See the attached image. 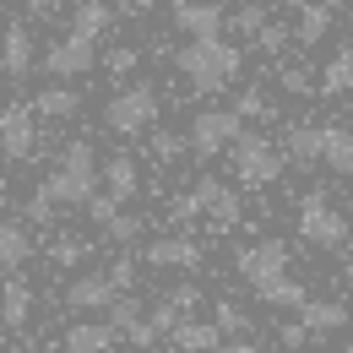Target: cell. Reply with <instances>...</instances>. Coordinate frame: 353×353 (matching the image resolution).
Returning <instances> with one entry per match:
<instances>
[{
  "label": "cell",
  "instance_id": "obj_4",
  "mask_svg": "<svg viewBox=\"0 0 353 353\" xmlns=\"http://www.w3.org/2000/svg\"><path fill=\"white\" fill-rule=\"evenodd\" d=\"M239 136H245V114H239V109H201V114L190 120V152H196V158H218Z\"/></svg>",
  "mask_w": 353,
  "mask_h": 353
},
{
  "label": "cell",
  "instance_id": "obj_47",
  "mask_svg": "<svg viewBox=\"0 0 353 353\" xmlns=\"http://www.w3.org/2000/svg\"><path fill=\"white\" fill-rule=\"evenodd\" d=\"M283 6H288V11H305V6H310V0H283Z\"/></svg>",
  "mask_w": 353,
  "mask_h": 353
},
{
  "label": "cell",
  "instance_id": "obj_50",
  "mask_svg": "<svg viewBox=\"0 0 353 353\" xmlns=\"http://www.w3.org/2000/svg\"><path fill=\"white\" fill-rule=\"evenodd\" d=\"M326 6H332V11H337V6H348V0H326Z\"/></svg>",
  "mask_w": 353,
  "mask_h": 353
},
{
  "label": "cell",
  "instance_id": "obj_33",
  "mask_svg": "<svg viewBox=\"0 0 353 353\" xmlns=\"http://www.w3.org/2000/svg\"><path fill=\"white\" fill-rule=\"evenodd\" d=\"M228 22H234L239 33H250V39H256V33L266 28V11H261V6H239V11H228Z\"/></svg>",
  "mask_w": 353,
  "mask_h": 353
},
{
  "label": "cell",
  "instance_id": "obj_5",
  "mask_svg": "<svg viewBox=\"0 0 353 353\" xmlns=\"http://www.w3.org/2000/svg\"><path fill=\"white\" fill-rule=\"evenodd\" d=\"M228 152H234V174L245 179V185H256V190H261V185H277V174H283V152L256 131H245Z\"/></svg>",
  "mask_w": 353,
  "mask_h": 353
},
{
  "label": "cell",
  "instance_id": "obj_14",
  "mask_svg": "<svg viewBox=\"0 0 353 353\" xmlns=\"http://www.w3.org/2000/svg\"><path fill=\"white\" fill-rule=\"evenodd\" d=\"M196 196H201V207L212 212V223H223V228H239V190H228V185H218V179H196Z\"/></svg>",
  "mask_w": 353,
  "mask_h": 353
},
{
  "label": "cell",
  "instance_id": "obj_13",
  "mask_svg": "<svg viewBox=\"0 0 353 353\" xmlns=\"http://www.w3.org/2000/svg\"><path fill=\"white\" fill-rule=\"evenodd\" d=\"M147 266H179V272H196V266H201V245L185 239V234L152 239V245H147Z\"/></svg>",
  "mask_w": 353,
  "mask_h": 353
},
{
  "label": "cell",
  "instance_id": "obj_24",
  "mask_svg": "<svg viewBox=\"0 0 353 353\" xmlns=\"http://www.w3.org/2000/svg\"><path fill=\"white\" fill-rule=\"evenodd\" d=\"M256 294H261V305H272V310H299V305L310 299L305 283H294L288 272H283V277H272V283H261Z\"/></svg>",
  "mask_w": 353,
  "mask_h": 353
},
{
  "label": "cell",
  "instance_id": "obj_6",
  "mask_svg": "<svg viewBox=\"0 0 353 353\" xmlns=\"http://www.w3.org/2000/svg\"><path fill=\"white\" fill-rule=\"evenodd\" d=\"M299 234H305V245L315 250H343L348 245V218H337L332 207H326V196H305V207H299Z\"/></svg>",
  "mask_w": 353,
  "mask_h": 353
},
{
  "label": "cell",
  "instance_id": "obj_20",
  "mask_svg": "<svg viewBox=\"0 0 353 353\" xmlns=\"http://www.w3.org/2000/svg\"><path fill=\"white\" fill-rule=\"evenodd\" d=\"M28 315H33V288H28L22 277H11V283L0 288V321H6V326H28Z\"/></svg>",
  "mask_w": 353,
  "mask_h": 353
},
{
  "label": "cell",
  "instance_id": "obj_43",
  "mask_svg": "<svg viewBox=\"0 0 353 353\" xmlns=\"http://www.w3.org/2000/svg\"><path fill=\"white\" fill-rule=\"evenodd\" d=\"M152 141H158V158H179V147H185V141H190V136H185V141H179V136H152Z\"/></svg>",
  "mask_w": 353,
  "mask_h": 353
},
{
  "label": "cell",
  "instance_id": "obj_12",
  "mask_svg": "<svg viewBox=\"0 0 353 353\" xmlns=\"http://www.w3.org/2000/svg\"><path fill=\"white\" fill-rule=\"evenodd\" d=\"M120 337H125V332H120L114 321H77V326L65 332L60 353H109Z\"/></svg>",
  "mask_w": 353,
  "mask_h": 353
},
{
  "label": "cell",
  "instance_id": "obj_22",
  "mask_svg": "<svg viewBox=\"0 0 353 353\" xmlns=\"http://www.w3.org/2000/svg\"><path fill=\"white\" fill-rule=\"evenodd\" d=\"M321 163L332 174H353V131L343 125H326V147H321Z\"/></svg>",
  "mask_w": 353,
  "mask_h": 353
},
{
  "label": "cell",
  "instance_id": "obj_21",
  "mask_svg": "<svg viewBox=\"0 0 353 353\" xmlns=\"http://www.w3.org/2000/svg\"><path fill=\"white\" fill-rule=\"evenodd\" d=\"M33 256V239L22 223H0V272H17V266Z\"/></svg>",
  "mask_w": 353,
  "mask_h": 353
},
{
  "label": "cell",
  "instance_id": "obj_18",
  "mask_svg": "<svg viewBox=\"0 0 353 353\" xmlns=\"http://www.w3.org/2000/svg\"><path fill=\"white\" fill-rule=\"evenodd\" d=\"M33 109H39L44 120H71V114L82 109V92L65 88V82H54V88H44L39 98H33Z\"/></svg>",
  "mask_w": 353,
  "mask_h": 353
},
{
  "label": "cell",
  "instance_id": "obj_10",
  "mask_svg": "<svg viewBox=\"0 0 353 353\" xmlns=\"http://www.w3.org/2000/svg\"><path fill=\"white\" fill-rule=\"evenodd\" d=\"M125 288L114 283V272H82L71 288H65V305L71 310H109Z\"/></svg>",
  "mask_w": 353,
  "mask_h": 353
},
{
  "label": "cell",
  "instance_id": "obj_1",
  "mask_svg": "<svg viewBox=\"0 0 353 353\" xmlns=\"http://www.w3.org/2000/svg\"><path fill=\"white\" fill-rule=\"evenodd\" d=\"M98 185H103V169H98L92 147L88 141H65L60 169H54L33 196H44V201H54V207H88L92 196H98Z\"/></svg>",
  "mask_w": 353,
  "mask_h": 353
},
{
  "label": "cell",
  "instance_id": "obj_36",
  "mask_svg": "<svg viewBox=\"0 0 353 353\" xmlns=\"http://www.w3.org/2000/svg\"><path fill=\"white\" fill-rule=\"evenodd\" d=\"M277 82H283V92H294V98H299V92H310V71H305V65H283V77H277Z\"/></svg>",
  "mask_w": 353,
  "mask_h": 353
},
{
  "label": "cell",
  "instance_id": "obj_25",
  "mask_svg": "<svg viewBox=\"0 0 353 353\" xmlns=\"http://www.w3.org/2000/svg\"><path fill=\"white\" fill-rule=\"evenodd\" d=\"M348 88H353V44H343L337 54H332L326 77H321V92H326V98H343Z\"/></svg>",
  "mask_w": 353,
  "mask_h": 353
},
{
  "label": "cell",
  "instance_id": "obj_31",
  "mask_svg": "<svg viewBox=\"0 0 353 353\" xmlns=\"http://www.w3.org/2000/svg\"><path fill=\"white\" fill-rule=\"evenodd\" d=\"M120 207H125V201H120L114 190H98V196L88 201V218H92V223H114V212H120Z\"/></svg>",
  "mask_w": 353,
  "mask_h": 353
},
{
  "label": "cell",
  "instance_id": "obj_2",
  "mask_svg": "<svg viewBox=\"0 0 353 353\" xmlns=\"http://www.w3.org/2000/svg\"><path fill=\"white\" fill-rule=\"evenodd\" d=\"M174 65L185 71V82L196 92H218L228 88L234 77H239V65H245V54L234 44H223L218 33H207V39H190V44L174 54Z\"/></svg>",
  "mask_w": 353,
  "mask_h": 353
},
{
  "label": "cell",
  "instance_id": "obj_16",
  "mask_svg": "<svg viewBox=\"0 0 353 353\" xmlns=\"http://www.w3.org/2000/svg\"><path fill=\"white\" fill-rule=\"evenodd\" d=\"M174 28L190 33V39H207V33H223V11L218 6H201V0H179L174 6Z\"/></svg>",
  "mask_w": 353,
  "mask_h": 353
},
{
  "label": "cell",
  "instance_id": "obj_51",
  "mask_svg": "<svg viewBox=\"0 0 353 353\" xmlns=\"http://www.w3.org/2000/svg\"><path fill=\"white\" fill-rule=\"evenodd\" d=\"M71 6H82V0H71Z\"/></svg>",
  "mask_w": 353,
  "mask_h": 353
},
{
  "label": "cell",
  "instance_id": "obj_30",
  "mask_svg": "<svg viewBox=\"0 0 353 353\" xmlns=\"http://www.w3.org/2000/svg\"><path fill=\"white\" fill-rule=\"evenodd\" d=\"M234 109H239L245 120H277V109H272V103H266V98H261V88L239 92V103H234Z\"/></svg>",
  "mask_w": 353,
  "mask_h": 353
},
{
  "label": "cell",
  "instance_id": "obj_38",
  "mask_svg": "<svg viewBox=\"0 0 353 353\" xmlns=\"http://www.w3.org/2000/svg\"><path fill=\"white\" fill-rule=\"evenodd\" d=\"M196 299H201V288H196V283H179V288H169V305H179V310H196Z\"/></svg>",
  "mask_w": 353,
  "mask_h": 353
},
{
  "label": "cell",
  "instance_id": "obj_40",
  "mask_svg": "<svg viewBox=\"0 0 353 353\" xmlns=\"http://www.w3.org/2000/svg\"><path fill=\"white\" fill-rule=\"evenodd\" d=\"M109 71H114V77L136 71V49H114V54H109Z\"/></svg>",
  "mask_w": 353,
  "mask_h": 353
},
{
  "label": "cell",
  "instance_id": "obj_11",
  "mask_svg": "<svg viewBox=\"0 0 353 353\" xmlns=\"http://www.w3.org/2000/svg\"><path fill=\"white\" fill-rule=\"evenodd\" d=\"M33 60H39V49H33V33H28L22 22H11V28L0 33V71H6L11 82H22V77L33 71Z\"/></svg>",
  "mask_w": 353,
  "mask_h": 353
},
{
  "label": "cell",
  "instance_id": "obj_17",
  "mask_svg": "<svg viewBox=\"0 0 353 353\" xmlns=\"http://www.w3.org/2000/svg\"><path fill=\"white\" fill-rule=\"evenodd\" d=\"M103 190H114L120 201H131L136 190H141V169H136L131 152H114V158L103 163Z\"/></svg>",
  "mask_w": 353,
  "mask_h": 353
},
{
  "label": "cell",
  "instance_id": "obj_45",
  "mask_svg": "<svg viewBox=\"0 0 353 353\" xmlns=\"http://www.w3.org/2000/svg\"><path fill=\"white\" fill-rule=\"evenodd\" d=\"M218 353H261V348H256V343H245V337H234V343H223Z\"/></svg>",
  "mask_w": 353,
  "mask_h": 353
},
{
  "label": "cell",
  "instance_id": "obj_39",
  "mask_svg": "<svg viewBox=\"0 0 353 353\" xmlns=\"http://www.w3.org/2000/svg\"><path fill=\"white\" fill-rule=\"evenodd\" d=\"M310 337H315V332H310L305 321H288V326H283V343H288V348H305Z\"/></svg>",
  "mask_w": 353,
  "mask_h": 353
},
{
  "label": "cell",
  "instance_id": "obj_28",
  "mask_svg": "<svg viewBox=\"0 0 353 353\" xmlns=\"http://www.w3.org/2000/svg\"><path fill=\"white\" fill-rule=\"evenodd\" d=\"M212 321L223 326V337H245V332H250V315H245L239 305H228V299L218 305V315H212Z\"/></svg>",
  "mask_w": 353,
  "mask_h": 353
},
{
  "label": "cell",
  "instance_id": "obj_46",
  "mask_svg": "<svg viewBox=\"0 0 353 353\" xmlns=\"http://www.w3.org/2000/svg\"><path fill=\"white\" fill-rule=\"evenodd\" d=\"M54 6H60V0H28V11H33V17H54Z\"/></svg>",
  "mask_w": 353,
  "mask_h": 353
},
{
  "label": "cell",
  "instance_id": "obj_41",
  "mask_svg": "<svg viewBox=\"0 0 353 353\" xmlns=\"http://www.w3.org/2000/svg\"><path fill=\"white\" fill-rule=\"evenodd\" d=\"M54 261H82V239H60V245H54Z\"/></svg>",
  "mask_w": 353,
  "mask_h": 353
},
{
  "label": "cell",
  "instance_id": "obj_8",
  "mask_svg": "<svg viewBox=\"0 0 353 353\" xmlns=\"http://www.w3.org/2000/svg\"><path fill=\"white\" fill-rule=\"evenodd\" d=\"M33 103H11L0 109V152L6 158H33V141H39V125H33Z\"/></svg>",
  "mask_w": 353,
  "mask_h": 353
},
{
  "label": "cell",
  "instance_id": "obj_32",
  "mask_svg": "<svg viewBox=\"0 0 353 353\" xmlns=\"http://www.w3.org/2000/svg\"><path fill=\"white\" fill-rule=\"evenodd\" d=\"M288 39H294V28H283V22H266L261 33H256V44H261L266 54H283V49H288Z\"/></svg>",
  "mask_w": 353,
  "mask_h": 353
},
{
  "label": "cell",
  "instance_id": "obj_23",
  "mask_svg": "<svg viewBox=\"0 0 353 353\" xmlns=\"http://www.w3.org/2000/svg\"><path fill=\"white\" fill-rule=\"evenodd\" d=\"M326 28H332V6H326V0H310L305 11H299V22H294V39L310 49V44L326 39Z\"/></svg>",
  "mask_w": 353,
  "mask_h": 353
},
{
  "label": "cell",
  "instance_id": "obj_15",
  "mask_svg": "<svg viewBox=\"0 0 353 353\" xmlns=\"http://www.w3.org/2000/svg\"><path fill=\"white\" fill-rule=\"evenodd\" d=\"M169 343L179 353H218L223 348V326L218 321H179L174 332H169Z\"/></svg>",
  "mask_w": 353,
  "mask_h": 353
},
{
  "label": "cell",
  "instance_id": "obj_27",
  "mask_svg": "<svg viewBox=\"0 0 353 353\" xmlns=\"http://www.w3.org/2000/svg\"><path fill=\"white\" fill-rule=\"evenodd\" d=\"M109 22H114V11H109L103 0H82V6H77V17H71V28H77V33H88V39H98Z\"/></svg>",
  "mask_w": 353,
  "mask_h": 353
},
{
  "label": "cell",
  "instance_id": "obj_34",
  "mask_svg": "<svg viewBox=\"0 0 353 353\" xmlns=\"http://www.w3.org/2000/svg\"><path fill=\"white\" fill-rule=\"evenodd\" d=\"M109 321H114V326H120V332H125V326H131V321H141V305H136L131 294H120V299H114V305H109Z\"/></svg>",
  "mask_w": 353,
  "mask_h": 353
},
{
  "label": "cell",
  "instance_id": "obj_37",
  "mask_svg": "<svg viewBox=\"0 0 353 353\" xmlns=\"http://www.w3.org/2000/svg\"><path fill=\"white\" fill-rule=\"evenodd\" d=\"M152 326H158V332L169 337V332H174V326H179V305H169V299H163V305L152 310Z\"/></svg>",
  "mask_w": 353,
  "mask_h": 353
},
{
  "label": "cell",
  "instance_id": "obj_7",
  "mask_svg": "<svg viewBox=\"0 0 353 353\" xmlns=\"http://www.w3.org/2000/svg\"><path fill=\"white\" fill-rule=\"evenodd\" d=\"M92 44H98V39H88V33L71 28L60 44L44 49V71H49V77H88L92 60H98V49H92Z\"/></svg>",
  "mask_w": 353,
  "mask_h": 353
},
{
  "label": "cell",
  "instance_id": "obj_42",
  "mask_svg": "<svg viewBox=\"0 0 353 353\" xmlns=\"http://www.w3.org/2000/svg\"><path fill=\"white\" fill-rule=\"evenodd\" d=\"M190 212H201V196H196V190L174 196V218H190Z\"/></svg>",
  "mask_w": 353,
  "mask_h": 353
},
{
  "label": "cell",
  "instance_id": "obj_49",
  "mask_svg": "<svg viewBox=\"0 0 353 353\" xmlns=\"http://www.w3.org/2000/svg\"><path fill=\"white\" fill-rule=\"evenodd\" d=\"M343 277H348V288H353V261H348V266H343Z\"/></svg>",
  "mask_w": 353,
  "mask_h": 353
},
{
  "label": "cell",
  "instance_id": "obj_29",
  "mask_svg": "<svg viewBox=\"0 0 353 353\" xmlns=\"http://www.w3.org/2000/svg\"><path fill=\"white\" fill-rule=\"evenodd\" d=\"M103 228H109V239H114V245H131L136 234L147 228V218H136V212H114V223H103Z\"/></svg>",
  "mask_w": 353,
  "mask_h": 353
},
{
  "label": "cell",
  "instance_id": "obj_3",
  "mask_svg": "<svg viewBox=\"0 0 353 353\" xmlns=\"http://www.w3.org/2000/svg\"><path fill=\"white\" fill-rule=\"evenodd\" d=\"M152 120H158V88L152 82H131L103 103V125L114 136H141Z\"/></svg>",
  "mask_w": 353,
  "mask_h": 353
},
{
  "label": "cell",
  "instance_id": "obj_26",
  "mask_svg": "<svg viewBox=\"0 0 353 353\" xmlns=\"http://www.w3.org/2000/svg\"><path fill=\"white\" fill-rule=\"evenodd\" d=\"M321 147H326V131L321 125H299L288 136V158L294 163H321Z\"/></svg>",
  "mask_w": 353,
  "mask_h": 353
},
{
  "label": "cell",
  "instance_id": "obj_9",
  "mask_svg": "<svg viewBox=\"0 0 353 353\" xmlns=\"http://www.w3.org/2000/svg\"><path fill=\"white\" fill-rule=\"evenodd\" d=\"M283 272H288V245H283V239H261V245L239 250V277H245L250 288H261V283L283 277Z\"/></svg>",
  "mask_w": 353,
  "mask_h": 353
},
{
  "label": "cell",
  "instance_id": "obj_48",
  "mask_svg": "<svg viewBox=\"0 0 353 353\" xmlns=\"http://www.w3.org/2000/svg\"><path fill=\"white\" fill-rule=\"evenodd\" d=\"M131 6H136V11H152V6H158V0H131Z\"/></svg>",
  "mask_w": 353,
  "mask_h": 353
},
{
  "label": "cell",
  "instance_id": "obj_44",
  "mask_svg": "<svg viewBox=\"0 0 353 353\" xmlns=\"http://www.w3.org/2000/svg\"><path fill=\"white\" fill-rule=\"evenodd\" d=\"M109 272H114V283H120V288H131V256H120Z\"/></svg>",
  "mask_w": 353,
  "mask_h": 353
},
{
  "label": "cell",
  "instance_id": "obj_19",
  "mask_svg": "<svg viewBox=\"0 0 353 353\" xmlns=\"http://www.w3.org/2000/svg\"><path fill=\"white\" fill-rule=\"evenodd\" d=\"M299 315H305L310 332H343L348 326V305H337V299H305Z\"/></svg>",
  "mask_w": 353,
  "mask_h": 353
},
{
  "label": "cell",
  "instance_id": "obj_35",
  "mask_svg": "<svg viewBox=\"0 0 353 353\" xmlns=\"http://www.w3.org/2000/svg\"><path fill=\"white\" fill-rule=\"evenodd\" d=\"M125 337H131L136 348H152V343H158V337H163V332H158V326H152V315H141V321H131V326H125Z\"/></svg>",
  "mask_w": 353,
  "mask_h": 353
}]
</instances>
